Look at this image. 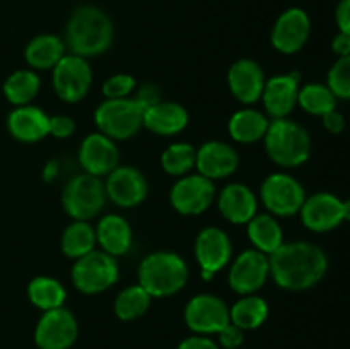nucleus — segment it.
Returning a JSON list of instances; mask_svg holds the SVG:
<instances>
[{
	"label": "nucleus",
	"mask_w": 350,
	"mask_h": 349,
	"mask_svg": "<svg viewBox=\"0 0 350 349\" xmlns=\"http://www.w3.org/2000/svg\"><path fill=\"white\" fill-rule=\"evenodd\" d=\"M270 277L287 291H306L317 286L328 270V257L311 242H284L269 255Z\"/></svg>",
	"instance_id": "f257e3e1"
},
{
	"label": "nucleus",
	"mask_w": 350,
	"mask_h": 349,
	"mask_svg": "<svg viewBox=\"0 0 350 349\" xmlns=\"http://www.w3.org/2000/svg\"><path fill=\"white\" fill-rule=\"evenodd\" d=\"M113 23L94 5H81L72 12L65 29V47L82 58L99 57L113 43Z\"/></svg>",
	"instance_id": "f03ea898"
},
{
	"label": "nucleus",
	"mask_w": 350,
	"mask_h": 349,
	"mask_svg": "<svg viewBox=\"0 0 350 349\" xmlns=\"http://www.w3.org/2000/svg\"><path fill=\"white\" fill-rule=\"evenodd\" d=\"M139 284L152 298H167L180 293L188 283L190 270L181 255L167 250L152 252L140 262Z\"/></svg>",
	"instance_id": "7ed1b4c3"
},
{
	"label": "nucleus",
	"mask_w": 350,
	"mask_h": 349,
	"mask_svg": "<svg viewBox=\"0 0 350 349\" xmlns=\"http://www.w3.org/2000/svg\"><path fill=\"white\" fill-rule=\"evenodd\" d=\"M263 142L270 159L282 168L301 166L311 156L310 133L294 120H270Z\"/></svg>",
	"instance_id": "20e7f679"
},
{
	"label": "nucleus",
	"mask_w": 350,
	"mask_h": 349,
	"mask_svg": "<svg viewBox=\"0 0 350 349\" xmlns=\"http://www.w3.org/2000/svg\"><path fill=\"white\" fill-rule=\"evenodd\" d=\"M146 106L135 98L105 99L94 112L98 132L113 140H129L135 137L144 127Z\"/></svg>",
	"instance_id": "39448f33"
},
{
	"label": "nucleus",
	"mask_w": 350,
	"mask_h": 349,
	"mask_svg": "<svg viewBox=\"0 0 350 349\" xmlns=\"http://www.w3.org/2000/svg\"><path fill=\"white\" fill-rule=\"evenodd\" d=\"M106 201L105 181L88 173L72 177L62 192V205L72 221H91L98 218Z\"/></svg>",
	"instance_id": "423d86ee"
},
{
	"label": "nucleus",
	"mask_w": 350,
	"mask_h": 349,
	"mask_svg": "<svg viewBox=\"0 0 350 349\" xmlns=\"http://www.w3.org/2000/svg\"><path fill=\"white\" fill-rule=\"evenodd\" d=\"M72 284L84 294H99L116 284L120 277L118 260L103 250H92L72 267Z\"/></svg>",
	"instance_id": "0eeeda50"
},
{
	"label": "nucleus",
	"mask_w": 350,
	"mask_h": 349,
	"mask_svg": "<svg viewBox=\"0 0 350 349\" xmlns=\"http://www.w3.org/2000/svg\"><path fill=\"white\" fill-rule=\"evenodd\" d=\"M260 201L269 214L275 218H293L299 214L306 192L301 181L289 173H272L260 187Z\"/></svg>",
	"instance_id": "6e6552de"
},
{
	"label": "nucleus",
	"mask_w": 350,
	"mask_h": 349,
	"mask_svg": "<svg viewBox=\"0 0 350 349\" xmlns=\"http://www.w3.org/2000/svg\"><path fill=\"white\" fill-rule=\"evenodd\" d=\"M53 89L65 103H79L92 86V68L88 58L67 53L53 68Z\"/></svg>",
	"instance_id": "1a4fd4ad"
},
{
	"label": "nucleus",
	"mask_w": 350,
	"mask_h": 349,
	"mask_svg": "<svg viewBox=\"0 0 350 349\" xmlns=\"http://www.w3.org/2000/svg\"><path fill=\"white\" fill-rule=\"evenodd\" d=\"M193 253L200 266L202 279L211 281L232 260L231 236L224 229L207 226L197 235Z\"/></svg>",
	"instance_id": "9d476101"
},
{
	"label": "nucleus",
	"mask_w": 350,
	"mask_h": 349,
	"mask_svg": "<svg viewBox=\"0 0 350 349\" xmlns=\"http://www.w3.org/2000/svg\"><path fill=\"white\" fill-rule=\"evenodd\" d=\"M215 201V185L208 178L198 174L180 177L170 192V202L176 212L183 216H198L207 211Z\"/></svg>",
	"instance_id": "9b49d317"
},
{
	"label": "nucleus",
	"mask_w": 350,
	"mask_h": 349,
	"mask_svg": "<svg viewBox=\"0 0 350 349\" xmlns=\"http://www.w3.org/2000/svg\"><path fill=\"white\" fill-rule=\"evenodd\" d=\"M77 337V318L65 307L43 311L34 331V342L40 349H68Z\"/></svg>",
	"instance_id": "f8f14e48"
},
{
	"label": "nucleus",
	"mask_w": 350,
	"mask_h": 349,
	"mask_svg": "<svg viewBox=\"0 0 350 349\" xmlns=\"http://www.w3.org/2000/svg\"><path fill=\"white\" fill-rule=\"evenodd\" d=\"M270 277L269 255L256 248H248L231 260L229 267V286L239 296L255 294L262 289L263 284Z\"/></svg>",
	"instance_id": "ddd939ff"
},
{
	"label": "nucleus",
	"mask_w": 350,
	"mask_h": 349,
	"mask_svg": "<svg viewBox=\"0 0 350 349\" xmlns=\"http://www.w3.org/2000/svg\"><path fill=\"white\" fill-rule=\"evenodd\" d=\"M185 324L195 334H217L229 324V307L215 294H195L185 307Z\"/></svg>",
	"instance_id": "4468645a"
},
{
	"label": "nucleus",
	"mask_w": 350,
	"mask_h": 349,
	"mask_svg": "<svg viewBox=\"0 0 350 349\" xmlns=\"http://www.w3.org/2000/svg\"><path fill=\"white\" fill-rule=\"evenodd\" d=\"M106 197L109 202L123 209L137 207L146 201L149 183L142 171L133 166H116L106 177Z\"/></svg>",
	"instance_id": "2eb2a0df"
},
{
	"label": "nucleus",
	"mask_w": 350,
	"mask_h": 349,
	"mask_svg": "<svg viewBox=\"0 0 350 349\" xmlns=\"http://www.w3.org/2000/svg\"><path fill=\"white\" fill-rule=\"evenodd\" d=\"M79 163L84 173L99 178L108 177L116 166H120V149L116 147V140L101 132L88 133L79 147Z\"/></svg>",
	"instance_id": "dca6fc26"
},
{
	"label": "nucleus",
	"mask_w": 350,
	"mask_h": 349,
	"mask_svg": "<svg viewBox=\"0 0 350 349\" xmlns=\"http://www.w3.org/2000/svg\"><path fill=\"white\" fill-rule=\"evenodd\" d=\"M311 33V21L306 10L299 7L287 9L279 16L272 29L273 48L284 55H294L306 44Z\"/></svg>",
	"instance_id": "f3484780"
},
{
	"label": "nucleus",
	"mask_w": 350,
	"mask_h": 349,
	"mask_svg": "<svg viewBox=\"0 0 350 349\" xmlns=\"http://www.w3.org/2000/svg\"><path fill=\"white\" fill-rule=\"evenodd\" d=\"M340 198L328 192H318V194L306 197L303 207H301V221L310 231L313 233H328L338 228L344 222V205Z\"/></svg>",
	"instance_id": "a211bd4d"
},
{
	"label": "nucleus",
	"mask_w": 350,
	"mask_h": 349,
	"mask_svg": "<svg viewBox=\"0 0 350 349\" xmlns=\"http://www.w3.org/2000/svg\"><path fill=\"white\" fill-rule=\"evenodd\" d=\"M301 75L297 72L279 74L270 77L263 88L262 101L265 113L272 120L287 118L297 105Z\"/></svg>",
	"instance_id": "6ab92c4d"
},
{
	"label": "nucleus",
	"mask_w": 350,
	"mask_h": 349,
	"mask_svg": "<svg viewBox=\"0 0 350 349\" xmlns=\"http://www.w3.org/2000/svg\"><path fill=\"white\" fill-rule=\"evenodd\" d=\"M239 166V154L232 146L222 140H208L197 149L195 168L208 180H224L236 173Z\"/></svg>",
	"instance_id": "aec40b11"
},
{
	"label": "nucleus",
	"mask_w": 350,
	"mask_h": 349,
	"mask_svg": "<svg viewBox=\"0 0 350 349\" xmlns=\"http://www.w3.org/2000/svg\"><path fill=\"white\" fill-rule=\"evenodd\" d=\"M265 74L258 62L239 58L229 67L228 86L231 94L243 105H255L262 99L265 88Z\"/></svg>",
	"instance_id": "412c9836"
},
{
	"label": "nucleus",
	"mask_w": 350,
	"mask_h": 349,
	"mask_svg": "<svg viewBox=\"0 0 350 349\" xmlns=\"http://www.w3.org/2000/svg\"><path fill=\"white\" fill-rule=\"evenodd\" d=\"M219 212L232 224H248L258 212V198L245 183H229L217 195Z\"/></svg>",
	"instance_id": "4be33fe9"
},
{
	"label": "nucleus",
	"mask_w": 350,
	"mask_h": 349,
	"mask_svg": "<svg viewBox=\"0 0 350 349\" xmlns=\"http://www.w3.org/2000/svg\"><path fill=\"white\" fill-rule=\"evenodd\" d=\"M7 129L19 142L33 144L50 135V116L38 106H16L7 116Z\"/></svg>",
	"instance_id": "5701e85b"
},
{
	"label": "nucleus",
	"mask_w": 350,
	"mask_h": 349,
	"mask_svg": "<svg viewBox=\"0 0 350 349\" xmlns=\"http://www.w3.org/2000/svg\"><path fill=\"white\" fill-rule=\"evenodd\" d=\"M190 122L187 108L180 103L163 101L149 106L144 113V129L161 137H173L183 132Z\"/></svg>",
	"instance_id": "b1692460"
},
{
	"label": "nucleus",
	"mask_w": 350,
	"mask_h": 349,
	"mask_svg": "<svg viewBox=\"0 0 350 349\" xmlns=\"http://www.w3.org/2000/svg\"><path fill=\"white\" fill-rule=\"evenodd\" d=\"M96 242L99 250L109 253L115 259L129 253L133 243L132 226L123 216L106 214L99 219L96 226Z\"/></svg>",
	"instance_id": "393cba45"
},
{
	"label": "nucleus",
	"mask_w": 350,
	"mask_h": 349,
	"mask_svg": "<svg viewBox=\"0 0 350 349\" xmlns=\"http://www.w3.org/2000/svg\"><path fill=\"white\" fill-rule=\"evenodd\" d=\"M65 41L57 34H38L27 43L24 58L33 70H50L65 57Z\"/></svg>",
	"instance_id": "a878e982"
},
{
	"label": "nucleus",
	"mask_w": 350,
	"mask_h": 349,
	"mask_svg": "<svg viewBox=\"0 0 350 349\" xmlns=\"http://www.w3.org/2000/svg\"><path fill=\"white\" fill-rule=\"evenodd\" d=\"M269 116L255 108L238 109L229 118V135L239 144H253L263 140L269 129Z\"/></svg>",
	"instance_id": "bb28decb"
},
{
	"label": "nucleus",
	"mask_w": 350,
	"mask_h": 349,
	"mask_svg": "<svg viewBox=\"0 0 350 349\" xmlns=\"http://www.w3.org/2000/svg\"><path fill=\"white\" fill-rule=\"evenodd\" d=\"M248 238L256 250H260L265 255H272L275 250H279L284 243V231L280 228L275 216L263 212H256L248 221Z\"/></svg>",
	"instance_id": "cd10ccee"
},
{
	"label": "nucleus",
	"mask_w": 350,
	"mask_h": 349,
	"mask_svg": "<svg viewBox=\"0 0 350 349\" xmlns=\"http://www.w3.org/2000/svg\"><path fill=\"white\" fill-rule=\"evenodd\" d=\"M269 318V303L258 294H245L229 308V322L241 331H255Z\"/></svg>",
	"instance_id": "c85d7f7f"
},
{
	"label": "nucleus",
	"mask_w": 350,
	"mask_h": 349,
	"mask_svg": "<svg viewBox=\"0 0 350 349\" xmlns=\"http://www.w3.org/2000/svg\"><path fill=\"white\" fill-rule=\"evenodd\" d=\"M96 229L89 221H72L65 228L60 240V248L65 257L77 260L96 248Z\"/></svg>",
	"instance_id": "c756f323"
},
{
	"label": "nucleus",
	"mask_w": 350,
	"mask_h": 349,
	"mask_svg": "<svg viewBox=\"0 0 350 349\" xmlns=\"http://www.w3.org/2000/svg\"><path fill=\"white\" fill-rule=\"evenodd\" d=\"M41 88L40 75L29 68L16 70L10 74L3 82V94L7 101L14 106H26L31 105L34 98L38 96Z\"/></svg>",
	"instance_id": "7c9ffc66"
},
{
	"label": "nucleus",
	"mask_w": 350,
	"mask_h": 349,
	"mask_svg": "<svg viewBox=\"0 0 350 349\" xmlns=\"http://www.w3.org/2000/svg\"><path fill=\"white\" fill-rule=\"evenodd\" d=\"M29 301L40 310H53L64 307L67 300V289L58 279L50 276H38L27 286Z\"/></svg>",
	"instance_id": "2f4dec72"
},
{
	"label": "nucleus",
	"mask_w": 350,
	"mask_h": 349,
	"mask_svg": "<svg viewBox=\"0 0 350 349\" xmlns=\"http://www.w3.org/2000/svg\"><path fill=\"white\" fill-rule=\"evenodd\" d=\"M150 301H152V296L140 284H133V286H126L120 291L113 303V311L123 322L137 320L146 315L150 307Z\"/></svg>",
	"instance_id": "473e14b6"
},
{
	"label": "nucleus",
	"mask_w": 350,
	"mask_h": 349,
	"mask_svg": "<svg viewBox=\"0 0 350 349\" xmlns=\"http://www.w3.org/2000/svg\"><path fill=\"white\" fill-rule=\"evenodd\" d=\"M197 149L188 142H174L161 154V166L174 178L185 177L195 168Z\"/></svg>",
	"instance_id": "72a5a7b5"
},
{
	"label": "nucleus",
	"mask_w": 350,
	"mask_h": 349,
	"mask_svg": "<svg viewBox=\"0 0 350 349\" xmlns=\"http://www.w3.org/2000/svg\"><path fill=\"white\" fill-rule=\"evenodd\" d=\"M297 105L304 109L306 113L314 116H323L328 112L335 109L337 106V98L330 88L325 84H306L299 89V96H297Z\"/></svg>",
	"instance_id": "f704fd0d"
},
{
	"label": "nucleus",
	"mask_w": 350,
	"mask_h": 349,
	"mask_svg": "<svg viewBox=\"0 0 350 349\" xmlns=\"http://www.w3.org/2000/svg\"><path fill=\"white\" fill-rule=\"evenodd\" d=\"M327 86L335 98L350 99V55L340 57L328 70Z\"/></svg>",
	"instance_id": "c9c22d12"
},
{
	"label": "nucleus",
	"mask_w": 350,
	"mask_h": 349,
	"mask_svg": "<svg viewBox=\"0 0 350 349\" xmlns=\"http://www.w3.org/2000/svg\"><path fill=\"white\" fill-rule=\"evenodd\" d=\"M135 77L130 74H115L103 84V94L106 99H123L130 98L135 91Z\"/></svg>",
	"instance_id": "e433bc0d"
},
{
	"label": "nucleus",
	"mask_w": 350,
	"mask_h": 349,
	"mask_svg": "<svg viewBox=\"0 0 350 349\" xmlns=\"http://www.w3.org/2000/svg\"><path fill=\"white\" fill-rule=\"evenodd\" d=\"M75 122L68 115H53L50 116V135L55 139H68L74 135Z\"/></svg>",
	"instance_id": "4c0bfd02"
},
{
	"label": "nucleus",
	"mask_w": 350,
	"mask_h": 349,
	"mask_svg": "<svg viewBox=\"0 0 350 349\" xmlns=\"http://www.w3.org/2000/svg\"><path fill=\"white\" fill-rule=\"evenodd\" d=\"M217 337L219 344L224 349H238L245 342V331H241V328L229 322L226 327H222L217 332Z\"/></svg>",
	"instance_id": "58836bf2"
},
{
	"label": "nucleus",
	"mask_w": 350,
	"mask_h": 349,
	"mask_svg": "<svg viewBox=\"0 0 350 349\" xmlns=\"http://www.w3.org/2000/svg\"><path fill=\"white\" fill-rule=\"evenodd\" d=\"M178 349H221L215 341H212L208 335L193 334L190 337H185L180 342Z\"/></svg>",
	"instance_id": "ea45409f"
},
{
	"label": "nucleus",
	"mask_w": 350,
	"mask_h": 349,
	"mask_svg": "<svg viewBox=\"0 0 350 349\" xmlns=\"http://www.w3.org/2000/svg\"><path fill=\"white\" fill-rule=\"evenodd\" d=\"M323 120V127L328 130L330 133H342L345 129V118L340 112L337 109H332L328 112L327 115L321 116Z\"/></svg>",
	"instance_id": "a19ab883"
},
{
	"label": "nucleus",
	"mask_w": 350,
	"mask_h": 349,
	"mask_svg": "<svg viewBox=\"0 0 350 349\" xmlns=\"http://www.w3.org/2000/svg\"><path fill=\"white\" fill-rule=\"evenodd\" d=\"M135 98L139 99V101L142 103L144 106H146V109L149 108V106L156 105V103L161 101L159 89H157L154 84H144L142 88H140L139 91H137Z\"/></svg>",
	"instance_id": "79ce46f5"
},
{
	"label": "nucleus",
	"mask_w": 350,
	"mask_h": 349,
	"mask_svg": "<svg viewBox=\"0 0 350 349\" xmlns=\"http://www.w3.org/2000/svg\"><path fill=\"white\" fill-rule=\"evenodd\" d=\"M335 19L340 33L350 34V0H340L335 10Z\"/></svg>",
	"instance_id": "37998d69"
},
{
	"label": "nucleus",
	"mask_w": 350,
	"mask_h": 349,
	"mask_svg": "<svg viewBox=\"0 0 350 349\" xmlns=\"http://www.w3.org/2000/svg\"><path fill=\"white\" fill-rule=\"evenodd\" d=\"M332 50H334V53L337 55L338 58L350 55V34L338 33L337 36L334 38V41H332Z\"/></svg>",
	"instance_id": "c03bdc74"
},
{
	"label": "nucleus",
	"mask_w": 350,
	"mask_h": 349,
	"mask_svg": "<svg viewBox=\"0 0 350 349\" xmlns=\"http://www.w3.org/2000/svg\"><path fill=\"white\" fill-rule=\"evenodd\" d=\"M58 173V166L55 161H50V163L46 164V168H44V180H53L55 177H57Z\"/></svg>",
	"instance_id": "a18cd8bd"
},
{
	"label": "nucleus",
	"mask_w": 350,
	"mask_h": 349,
	"mask_svg": "<svg viewBox=\"0 0 350 349\" xmlns=\"http://www.w3.org/2000/svg\"><path fill=\"white\" fill-rule=\"evenodd\" d=\"M344 205V221H350V198L342 202Z\"/></svg>",
	"instance_id": "49530a36"
}]
</instances>
